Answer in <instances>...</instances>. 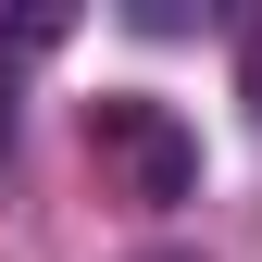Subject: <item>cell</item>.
<instances>
[{"mask_svg":"<svg viewBox=\"0 0 262 262\" xmlns=\"http://www.w3.org/2000/svg\"><path fill=\"white\" fill-rule=\"evenodd\" d=\"M88 138H100V162L125 175V200H150V212L200 200V125H187L175 100H150V88H100V100H88Z\"/></svg>","mask_w":262,"mask_h":262,"instance_id":"1","label":"cell"}]
</instances>
